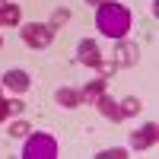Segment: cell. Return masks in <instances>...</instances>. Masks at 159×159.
Here are the masks:
<instances>
[{
	"mask_svg": "<svg viewBox=\"0 0 159 159\" xmlns=\"http://www.w3.org/2000/svg\"><path fill=\"white\" fill-rule=\"evenodd\" d=\"M76 61H80V64H86V67H96V64L102 61L99 45L92 42V38H83V42H80V48H76Z\"/></svg>",
	"mask_w": 159,
	"mask_h": 159,
	"instance_id": "52a82bcc",
	"label": "cell"
},
{
	"mask_svg": "<svg viewBox=\"0 0 159 159\" xmlns=\"http://www.w3.org/2000/svg\"><path fill=\"white\" fill-rule=\"evenodd\" d=\"M67 19H70V10H64V7H61V10H54V16H51L48 25H51V29H57V25H64Z\"/></svg>",
	"mask_w": 159,
	"mask_h": 159,
	"instance_id": "2e32d148",
	"label": "cell"
},
{
	"mask_svg": "<svg viewBox=\"0 0 159 159\" xmlns=\"http://www.w3.org/2000/svg\"><path fill=\"white\" fill-rule=\"evenodd\" d=\"M54 102L61 105V108H80L86 99H83V89H73V86H64L54 92Z\"/></svg>",
	"mask_w": 159,
	"mask_h": 159,
	"instance_id": "ba28073f",
	"label": "cell"
},
{
	"mask_svg": "<svg viewBox=\"0 0 159 159\" xmlns=\"http://www.w3.org/2000/svg\"><path fill=\"white\" fill-rule=\"evenodd\" d=\"M19 7L16 3H0V29L3 25H19Z\"/></svg>",
	"mask_w": 159,
	"mask_h": 159,
	"instance_id": "30bf717a",
	"label": "cell"
},
{
	"mask_svg": "<svg viewBox=\"0 0 159 159\" xmlns=\"http://www.w3.org/2000/svg\"><path fill=\"white\" fill-rule=\"evenodd\" d=\"M137 57H140V54H137V45L118 38V45H115V64H118V67H134Z\"/></svg>",
	"mask_w": 159,
	"mask_h": 159,
	"instance_id": "5b68a950",
	"label": "cell"
},
{
	"mask_svg": "<svg viewBox=\"0 0 159 159\" xmlns=\"http://www.w3.org/2000/svg\"><path fill=\"white\" fill-rule=\"evenodd\" d=\"M96 159H127V150H121V147H111V150H102V153H96Z\"/></svg>",
	"mask_w": 159,
	"mask_h": 159,
	"instance_id": "9a60e30c",
	"label": "cell"
},
{
	"mask_svg": "<svg viewBox=\"0 0 159 159\" xmlns=\"http://www.w3.org/2000/svg\"><path fill=\"white\" fill-rule=\"evenodd\" d=\"M96 25L102 35L108 38H124L127 29H130V10L124 3H118V0H105V3L96 7Z\"/></svg>",
	"mask_w": 159,
	"mask_h": 159,
	"instance_id": "6da1fadb",
	"label": "cell"
},
{
	"mask_svg": "<svg viewBox=\"0 0 159 159\" xmlns=\"http://www.w3.org/2000/svg\"><path fill=\"white\" fill-rule=\"evenodd\" d=\"M105 92V80L102 76H96V80H89L86 83V89H83V99H89V102H96L99 96Z\"/></svg>",
	"mask_w": 159,
	"mask_h": 159,
	"instance_id": "4fadbf2b",
	"label": "cell"
},
{
	"mask_svg": "<svg viewBox=\"0 0 159 159\" xmlns=\"http://www.w3.org/2000/svg\"><path fill=\"white\" fill-rule=\"evenodd\" d=\"M96 108L108 118V121H124V118H121V108H118V102L108 96V92H102V96L96 99Z\"/></svg>",
	"mask_w": 159,
	"mask_h": 159,
	"instance_id": "9c48e42d",
	"label": "cell"
},
{
	"mask_svg": "<svg viewBox=\"0 0 159 159\" xmlns=\"http://www.w3.org/2000/svg\"><path fill=\"white\" fill-rule=\"evenodd\" d=\"M0 83H3L7 89H13V92H25V89L32 86V76L25 73V70H19V67H13V70L3 73V80H0Z\"/></svg>",
	"mask_w": 159,
	"mask_h": 159,
	"instance_id": "8992f818",
	"label": "cell"
},
{
	"mask_svg": "<svg viewBox=\"0 0 159 159\" xmlns=\"http://www.w3.org/2000/svg\"><path fill=\"white\" fill-rule=\"evenodd\" d=\"M156 140H159V124L150 121V124H143L130 134V147L134 150H150V147H156Z\"/></svg>",
	"mask_w": 159,
	"mask_h": 159,
	"instance_id": "277c9868",
	"label": "cell"
},
{
	"mask_svg": "<svg viewBox=\"0 0 159 159\" xmlns=\"http://www.w3.org/2000/svg\"><path fill=\"white\" fill-rule=\"evenodd\" d=\"M115 70H118V64H115V61H99V64H96V73H99L102 80H108Z\"/></svg>",
	"mask_w": 159,
	"mask_h": 159,
	"instance_id": "5bb4252c",
	"label": "cell"
},
{
	"mask_svg": "<svg viewBox=\"0 0 159 159\" xmlns=\"http://www.w3.org/2000/svg\"><path fill=\"white\" fill-rule=\"evenodd\" d=\"M19 111H22V102L19 99H0V124H3L10 115H19Z\"/></svg>",
	"mask_w": 159,
	"mask_h": 159,
	"instance_id": "7c38bea8",
	"label": "cell"
},
{
	"mask_svg": "<svg viewBox=\"0 0 159 159\" xmlns=\"http://www.w3.org/2000/svg\"><path fill=\"white\" fill-rule=\"evenodd\" d=\"M19 35H22V42L29 48H48L54 42V29H51L48 22H25L19 29Z\"/></svg>",
	"mask_w": 159,
	"mask_h": 159,
	"instance_id": "3957f363",
	"label": "cell"
},
{
	"mask_svg": "<svg viewBox=\"0 0 159 159\" xmlns=\"http://www.w3.org/2000/svg\"><path fill=\"white\" fill-rule=\"evenodd\" d=\"M57 156V140L51 134H32L25 140L22 159H54Z\"/></svg>",
	"mask_w": 159,
	"mask_h": 159,
	"instance_id": "7a4b0ae2",
	"label": "cell"
},
{
	"mask_svg": "<svg viewBox=\"0 0 159 159\" xmlns=\"http://www.w3.org/2000/svg\"><path fill=\"white\" fill-rule=\"evenodd\" d=\"M118 108H121V118H134V115H140L143 102H140L137 96H127V99H121V102H118Z\"/></svg>",
	"mask_w": 159,
	"mask_h": 159,
	"instance_id": "8fae6325",
	"label": "cell"
},
{
	"mask_svg": "<svg viewBox=\"0 0 159 159\" xmlns=\"http://www.w3.org/2000/svg\"><path fill=\"white\" fill-rule=\"evenodd\" d=\"M0 45H3V38H0Z\"/></svg>",
	"mask_w": 159,
	"mask_h": 159,
	"instance_id": "d6986e66",
	"label": "cell"
},
{
	"mask_svg": "<svg viewBox=\"0 0 159 159\" xmlns=\"http://www.w3.org/2000/svg\"><path fill=\"white\" fill-rule=\"evenodd\" d=\"M86 3H89V7H99V3H105V0H86Z\"/></svg>",
	"mask_w": 159,
	"mask_h": 159,
	"instance_id": "ac0fdd59",
	"label": "cell"
},
{
	"mask_svg": "<svg viewBox=\"0 0 159 159\" xmlns=\"http://www.w3.org/2000/svg\"><path fill=\"white\" fill-rule=\"evenodd\" d=\"M29 121H13L10 124V137H25V134H29Z\"/></svg>",
	"mask_w": 159,
	"mask_h": 159,
	"instance_id": "e0dca14e",
	"label": "cell"
}]
</instances>
